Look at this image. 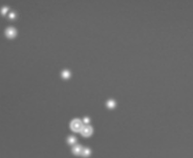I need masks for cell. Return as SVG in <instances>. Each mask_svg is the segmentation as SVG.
Listing matches in <instances>:
<instances>
[{
    "label": "cell",
    "instance_id": "ba28073f",
    "mask_svg": "<svg viewBox=\"0 0 193 158\" xmlns=\"http://www.w3.org/2000/svg\"><path fill=\"white\" fill-rule=\"evenodd\" d=\"M90 122V119L89 118H83V123L85 124L86 125H88V124H89V122Z\"/></svg>",
    "mask_w": 193,
    "mask_h": 158
},
{
    "label": "cell",
    "instance_id": "6da1fadb",
    "mask_svg": "<svg viewBox=\"0 0 193 158\" xmlns=\"http://www.w3.org/2000/svg\"><path fill=\"white\" fill-rule=\"evenodd\" d=\"M84 126L81 120L79 118H75L71 122L70 128L75 132H80Z\"/></svg>",
    "mask_w": 193,
    "mask_h": 158
},
{
    "label": "cell",
    "instance_id": "3957f363",
    "mask_svg": "<svg viewBox=\"0 0 193 158\" xmlns=\"http://www.w3.org/2000/svg\"><path fill=\"white\" fill-rule=\"evenodd\" d=\"M83 147L80 145H75L72 147V153L75 155H81Z\"/></svg>",
    "mask_w": 193,
    "mask_h": 158
},
{
    "label": "cell",
    "instance_id": "52a82bcc",
    "mask_svg": "<svg viewBox=\"0 0 193 158\" xmlns=\"http://www.w3.org/2000/svg\"><path fill=\"white\" fill-rule=\"evenodd\" d=\"M71 73L68 70H64L62 72V77L64 79H67L70 77Z\"/></svg>",
    "mask_w": 193,
    "mask_h": 158
},
{
    "label": "cell",
    "instance_id": "277c9868",
    "mask_svg": "<svg viewBox=\"0 0 193 158\" xmlns=\"http://www.w3.org/2000/svg\"><path fill=\"white\" fill-rule=\"evenodd\" d=\"M91 154V150L89 147H84L82 149V152L81 155L82 157L87 158L89 157Z\"/></svg>",
    "mask_w": 193,
    "mask_h": 158
},
{
    "label": "cell",
    "instance_id": "7a4b0ae2",
    "mask_svg": "<svg viewBox=\"0 0 193 158\" xmlns=\"http://www.w3.org/2000/svg\"><path fill=\"white\" fill-rule=\"evenodd\" d=\"M93 132V128L91 126H89V125H85V126H83L80 133L81 134L82 136L88 137L90 136L92 134Z\"/></svg>",
    "mask_w": 193,
    "mask_h": 158
},
{
    "label": "cell",
    "instance_id": "5b68a950",
    "mask_svg": "<svg viewBox=\"0 0 193 158\" xmlns=\"http://www.w3.org/2000/svg\"><path fill=\"white\" fill-rule=\"evenodd\" d=\"M67 142L68 145L74 146L75 145H76V143L77 142V138L74 136H70L67 138Z\"/></svg>",
    "mask_w": 193,
    "mask_h": 158
},
{
    "label": "cell",
    "instance_id": "8992f818",
    "mask_svg": "<svg viewBox=\"0 0 193 158\" xmlns=\"http://www.w3.org/2000/svg\"><path fill=\"white\" fill-rule=\"evenodd\" d=\"M106 106L108 108L112 109L116 106V102L113 100H110L107 101Z\"/></svg>",
    "mask_w": 193,
    "mask_h": 158
}]
</instances>
